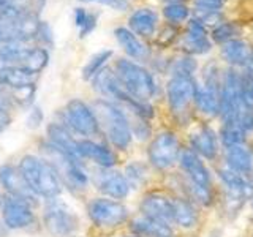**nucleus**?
Returning a JSON list of instances; mask_svg holds the SVG:
<instances>
[{
	"label": "nucleus",
	"mask_w": 253,
	"mask_h": 237,
	"mask_svg": "<svg viewBox=\"0 0 253 237\" xmlns=\"http://www.w3.org/2000/svg\"><path fill=\"white\" fill-rule=\"evenodd\" d=\"M37 41L42 43V47L44 46H51L54 43V35H52V29L47 22L42 21L40 22V27H38V34H37Z\"/></svg>",
	"instance_id": "obj_39"
},
{
	"label": "nucleus",
	"mask_w": 253,
	"mask_h": 237,
	"mask_svg": "<svg viewBox=\"0 0 253 237\" xmlns=\"http://www.w3.org/2000/svg\"><path fill=\"white\" fill-rule=\"evenodd\" d=\"M187 146L193 149L206 163L218 164L221 160V146L217 131L209 123H200L188 133Z\"/></svg>",
	"instance_id": "obj_13"
},
{
	"label": "nucleus",
	"mask_w": 253,
	"mask_h": 237,
	"mask_svg": "<svg viewBox=\"0 0 253 237\" xmlns=\"http://www.w3.org/2000/svg\"><path fill=\"white\" fill-rule=\"evenodd\" d=\"M35 205L30 202L19 199L10 195L3 196L2 201V221L8 229H27L32 225H35L37 215L34 212Z\"/></svg>",
	"instance_id": "obj_14"
},
{
	"label": "nucleus",
	"mask_w": 253,
	"mask_h": 237,
	"mask_svg": "<svg viewBox=\"0 0 253 237\" xmlns=\"http://www.w3.org/2000/svg\"><path fill=\"white\" fill-rule=\"evenodd\" d=\"M92 184L101 193V196L111 198V199L124 201L131 193V187L128 184V180H126L124 171H119L116 168L113 169L98 168L92 177Z\"/></svg>",
	"instance_id": "obj_16"
},
{
	"label": "nucleus",
	"mask_w": 253,
	"mask_h": 237,
	"mask_svg": "<svg viewBox=\"0 0 253 237\" xmlns=\"http://www.w3.org/2000/svg\"><path fill=\"white\" fill-rule=\"evenodd\" d=\"M78 149L83 160L92 161L97 168L113 169L121 161L117 150H114L109 144H105V142L95 139H79Z\"/></svg>",
	"instance_id": "obj_18"
},
{
	"label": "nucleus",
	"mask_w": 253,
	"mask_h": 237,
	"mask_svg": "<svg viewBox=\"0 0 253 237\" xmlns=\"http://www.w3.org/2000/svg\"><path fill=\"white\" fill-rule=\"evenodd\" d=\"M196 79L190 76H171L165 85L168 108L176 118H184L190 114L195 100Z\"/></svg>",
	"instance_id": "obj_11"
},
{
	"label": "nucleus",
	"mask_w": 253,
	"mask_h": 237,
	"mask_svg": "<svg viewBox=\"0 0 253 237\" xmlns=\"http://www.w3.org/2000/svg\"><path fill=\"white\" fill-rule=\"evenodd\" d=\"M182 146L184 144H182L177 131L162 130L155 133L146 149L147 163L152 168V171L160 174H169L172 169H177Z\"/></svg>",
	"instance_id": "obj_5"
},
{
	"label": "nucleus",
	"mask_w": 253,
	"mask_h": 237,
	"mask_svg": "<svg viewBox=\"0 0 253 237\" xmlns=\"http://www.w3.org/2000/svg\"><path fill=\"white\" fill-rule=\"evenodd\" d=\"M239 34H241V29H239V26H237V24H234V22H223V21H221L220 24H217V26L212 29L211 37H212V40L215 43L225 44V43L231 41V40L239 37Z\"/></svg>",
	"instance_id": "obj_35"
},
{
	"label": "nucleus",
	"mask_w": 253,
	"mask_h": 237,
	"mask_svg": "<svg viewBox=\"0 0 253 237\" xmlns=\"http://www.w3.org/2000/svg\"><path fill=\"white\" fill-rule=\"evenodd\" d=\"M40 150L43 154L42 157L49 161L54 166V169L57 171L63 187H67L71 193L85 192L87 187L90 185V177L87 174L83 161H79L76 158L70 157L68 154L62 152L60 149L51 144L49 141L42 142Z\"/></svg>",
	"instance_id": "obj_3"
},
{
	"label": "nucleus",
	"mask_w": 253,
	"mask_h": 237,
	"mask_svg": "<svg viewBox=\"0 0 253 237\" xmlns=\"http://www.w3.org/2000/svg\"><path fill=\"white\" fill-rule=\"evenodd\" d=\"M43 223L52 237H71L79 228V218L65 202L55 198L44 204Z\"/></svg>",
	"instance_id": "obj_10"
},
{
	"label": "nucleus",
	"mask_w": 253,
	"mask_h": 237,
	"mask_svg": "<svg viewBox=\"0 0 253 237\" xmlns=\"http://www.w3.org/2000/svg\"><path fill=\"white\" fill-rule=\"evenodd\" d=\"M38 73H32L30 70L16 65H0V85L10 87L11 90L22 87L35 85Z\"/></svg>",
	"instance_id": "obj_26"
},
{
	"label": "nucleus",
	"mask_w": 253,
	"mask_h": 237,
	"mask_svg": "<svg viewBox=\"0 0 253 237\" xmlns=\"http://www.w3.org/2000/svg\"><path fill=\"white\" fill-rule=\"evenodd\" d=\"M126 228L131 234L138 237H179V233L172 225L144 217L141 213H138L136 217H131Z\"/></svg>",
	"instance_id": "obj_20"
},
{
	"label": "nucleus",
	"mask_w": 253,
	"mask_h": 237,
	"mask_svg": "<svg viewBox=\"0 0 253 237\" xmlns=\"http://www.w3.org/2000/svg\"><path fill=\"white\" fill-rule=\"evenodd\" d=\"M113 54L114 52L111 49H103L97 54H93L83 68V79L84 81H92V79L106 67V63L111 57H113Z\"/></svg>",
	"instance_id": "obj_32"
},
{
	"label": "nucleus",
	"mask_w": 253,
	"mask_h": 237,
	"mask_svg": "<svg viewBox=\"0 0 253 237\" xmlns=\"http://www.w3.org/2000/svg\"><path fill=\"white\" fill-rule=\"evenodd\" d=\"M40 18L34 13H19L10 8L0 19V44L24 43L35 40L40 27Z\"/></svg>",
	"instance_id": "obj_8"
},
{
	"label": "nucleus",
	"mask_w": 253,
	"mask_h": 237,
	"mask_svg": "<svg viewBox=\"0 0 253 237\" xmlns=\"http://www.w3.org/2000/svg\"><path fill=\"white\" fill-rule=\"evenodd\" d=\"M177 171L184 174L192 182L198 185L215 188L213 187V174L203 158L198 155L193 149H190L187 144L182 146L177 161Z\"/></svg>",
	"instance_id": "obj_15"
},
{
	"label": "nucleus",
	"mask_w": 253,
	"mask_h": 237,
	"mask_svg": "<svg viewBox=\"0 0 253 237\" xmlns=\"http://www.w3.org/2000/svg\"><path fill=\"white\" fill-rule=\"evenodd\" d=\"M29 47L24 43H5L0 44V65L21 67L26 59Z\"/></svg>",
	"instance_id": "obj_30"
},
{
	"label": "nucleus",
	"mask_w": 253,
	"mask_h": 237,
	"mask_svg": "<svg viewBox=\"0 0 253 237\" xmlns=\"http://www.w3.org/2000/svg\"><path fill=\"white\" fill-rule=\"evenodd\" d=\"M11 8V2L10 0H0V19L3 18V16L6 14V11Z\"/></svg>",
	"instance_id": "obj_44"
},
{
	"label": "nucleus",
	"mask_w": 253,
	"mask_h": 237,
	"mask_svg": "<svg viewBox=\"0 0 253 237\" xmlns=\"http://www.w3.org/2000/svg\"><path fill=\"white\" fill-rule=\"evenodd\" d=\"M42 122H43V111L37 106L32 108L29 111V116H27V126L34 130V128H38Z\"/></svg>",
	"instance_id": "obj_40"
},
{
	"label": "nucleus",
	"mask_w": 253,
	"mask_h": 237,
	"mask_svg": "<svg viewBox=\"0 0 253 237\" xmlns=\"http://www.w3.org/2000/svg\"><path fill=\"white\" fill-rule=\"evenodd\" d=\"M46 136H47V141L54 144L57 149H60L62 152L68 154L70 157L76 158V160L85 163L81 155H79V149H78V141L73 133H71L65 125H62L60 122H52L47 125L46 128Z\"/></svg>",
	"instance_id": "obj_24"
},
{
	"label": "nucleus",
	"mask_w": 253,
	"mask_h": 237,
	"mask_svg": "<svg viewBox=\"0 0 253 237\" xmlns=\"http://www.w3.org/2000/svg\"><path fill=\"white\" fill-rule=\"evenodd\" d=\"M85 212L90 223L100 231L106 233L128 225L131 218L130 209L124 204V201L111 199L106 196L92 198L85 205Z\"/></svg>",
	"instance_id": "obj_6"
},
{
	"label": "nucleus",
	"mask_w": 253,
	"mask_h": 237,
	"mask_svg": "<svg viewBox=\"0 0 253 237\" xmlns=\"http://www.w3.org/2000/svg\"><path fill=\"white\" fill-rule=\"evenodd\" d=\"M2 201H3V198H2V195H0V207H2Z\"/></svg>",
	"instance_id": "obj_49"
},
{
	"label": "nucleus",
	"mask_w": 253,
	"mask_h": 237,
	"mask_svg": "<svg viewBox=\"0 0 253 237\" xmlns=\"http://www.w3.org/2000/svg\"><path fill=\"white\" fill-rule=\"evenodd\" d=\"M71 237H75V236H71Z\"/></svg>",
	"instance_id": "obj_51"
},
{
	"label": "nucleus",
	"mask_w": 253,
	"mask_h": 237,
	"mask_svg": "<svg viewBox=\"0 0 253 237\" xmlns=\"http://www.w3.org/2000/svg\"><path fill=\"white\" fill-rule=\"evenodd\" d=\"M13 105H14V101L11 98V95L8 92H5L2 87H0V113L10 114Z\"/></svg>",
	"instance_id": "obj_42"
},
{
	"label": "nucleus",
	"mask_w": 253,
	"mask_h": 237,
	"mask_svg": "<svg viewBox=\"0 0 253 237\" xmlns=\"http://www.w3.org/2000/svg\"><path fill=\"white\" fill-rule=\"evenodd\" d=\"M220 55L229 68H253V46L241 38H234L231 41L221 44Z\"/></svg>",
	"instance_id": "obj_21"
},
{
	"label": "nucleus",
	"mask_w": 253,
	"mask_h": 237,
	"mask_svg": "<svg viewBox=\"0 0 253 237\" xmlns=\"http://www.w3.org/2000/svg\"><path fill=\"white\" fill-rule=\"evenodd\" d=\"M79 2H84V3H92V2H97V0H79Z\"/></svg>",
	"instance_id": "obj_45"
},
{
	"label": "nucleus",
	"mask_w": 253,
	"mask_h": 237,
	"mask_svg": "<svg viewBox=\"0 0 253 237\" xmlns=\"http://www.w3.org/2000/svg\"><path fill=\"white\" fill-rule=\"evenodd\" d=\"M198 71V63L196 60L192 57V55H180L176 60L171 62L169 67V73L171 76H190L195 78V73Z\"/></svg>",
	"instance_id": "obj_34"
},
{
	"label": "nucleus",
	"mask_w": 253,
	"mask_h": 237,
	"mask_svg": "<svg viewBox=\"0 0 253 237\" xmlns=\"http://www.w3.org/2000/svg\"><path fill=\"white\" fill-rule=\"evenodd\" d=\"M184 51L187 55H204L212 49L206 26L200 19H190L187 24V34L184 37Z\"/></svg>",
	"instance_id": "obj_23"
},
{
	"label": "nucleus",
	"mask_w": 253,
	"mask_h": 237,
	"mask_svg": "<svg viewBox=\"0 0 253 237\" xmlns=\"http://www.w3.org/2000/svg\"><path fill=\"white\" fill-rule=\"evenodd\" d=\"M252 237H253V233H252Z\"/></svg>",
	"instance_id": "obj_50"
},
{
	"label": "nucleus",
	"mask_w": 253,
	"mask_h": 237,
	"mask_svg": "<svg viewBox=\"0 0 253 237\" xmlns=\"http://www.w3.org/2000/svg\"><path fill=\"white\" fill-rule=\"evenodd\" d=\"M221 71L215 63H208L203 71V81H196L195 87V109L206 118H215L220 113V89Z\"/></svg>",
	"instance_id": "obj_7"
},
{
	"label": "nucleus",
	"mask_w": 253,
	"mask_h": 237,
	"mask_svg": "<svg viewBox=\"0 0 253 237\" xmlns=\"http://www.w3.org/2000/svg\"><path fill=\"white\" fill-rule=\"evenodd\" d=\"M221 164L249 177L253 172V147L250 144L233 146L221 150Z\"/></svg>",
	"instance_id": "obj_22"
},
{
	"label": "nucleus",
	"mask_w": 253,
	"mask_h": 237,
	"mask_svg": "<svg viewBox=\"0 0 253 237\" xmlns=\"http://www.w3.org/2000/svg\"><path fill=\"white\" fill-rule=\"evenodd\" d=\"M122 237H138V236H134V234L128 233V234H125V236H122Z\"/></svg>",
	"instance_id": "obj_46"
},
{
	"label": "nucleus",
	"mask_w": 253,
	"mask_h": 237,
	"mask_svg": "<svg viewBox=\"0 0 253 237\" xmlns=\"http://www.w3.org/2000/svg\"><path fill=\"white\" fill-rule=\"evenodd\" d=\"M174 2H182V0H168V3H174Z\"/></svg>",
	"instance_id": "obj_48"
},
{
	"label": "nucleus",
	"mask_w": 253,
	"mask_h": 237,
	"mask_svg": "<svg viewBox=\"0 0 253 237\" xmlns=\"http://www.w3.org/2000/svg\"><path fill=\"white\" fill-rule=\"evenodd\" d=\"M114 35L117 43L125 51V54L134 62H146L149 59V47L141 41L138 35H134L130 29L126 27H117L114 30Z\"/></svg>",
	"instance_id": "obj_25"
},
{
	"label": "nucleus",
	"mask_w": 253,
	"mask_h": 237,
	"mask_svg": "<svg viewBox=\"0 0 253 237\" xmlns=\"http://www.w3.org/2000/svg\"><path fill=\"white\" fill-rule=\"evenodd\" d=\"M10 122H11L10 114L0 113V134H2V133L8 128V125H10Z\"/></svg>",
	"instance_id": "obj_43"
},
{
	"label": "nucleus",
	"mask_w": 253,
	"mask_h": 237,
	"mask_svg": "<svg viewBox=\"0 0 253 237\" xmlns=\"http://www.w3.org/2000/svg\"><path fill=\"white\" fill-rule=\"evenodd\" d=\"M174 213H172V226L177 233H195L203 223V210L195 205L187 198L172 193Z\"/></svg>",
	"instance_id": "obj_17"
},
{
	"label": "nucleus",
	"mask_w": 253,
	"mask_h": 237,
	"mask_svg": "<svg viewBox=\"0 0 253 237\" xmlns=\"http://www.w3.org/2000/svg\"><path fill=\"white\" fill-rule=\"evenodd\" d=\"M18 169L24 180L27 182V185L32 188V192L38 198L47 201L60 196L63 190L62 180L54 166L43 157L30 154L24 155L18 163Z\"/></svg>",
	"instance_id": "obj_2"
},
{
	"label": "nucleus",
	"mask_w": 253,
	"mask_h": 237,
	"mask_svg": "<svg viewBox=\"0 0 253 237\" xmlns=\"http://www.w3.org/2000/svg\"><path fill=\"white\" fill-rule=\"evenodd\" d=\"M92 109L108 144L117 152H126L133 144V133L124 108L109 100L98 98L92 103Z\"/></svg>",
	"instance_id": "obj_1"
},
{
	"label": "nucleus",
	"mask_w": 253,
	"mask_h": 237,
	"mask_svg": "<svg viewBox=\"0 0 253 237\" xmlns=\"http://www.w3.org/2000/svg\"><path fill=\"white\" fill-rule=\"evenodd\" d=\"M252 117H253V116H252Z\"/></svg>",
	"instance_id": "obj_52"
},
{
	"label": "nucleus",
	"mask_w": 253,
	"mask_h": 237,
	"mask_svg": "<svg viewBox=\"0 0 253 237\" xmlns=\"http://www.w3.org/2000/svg\"><path fill=\"white\" fill-rule=\"evenodd\" d=\"M97 14L95 13H89L85 8L78 6L75 8V26L79 30V37L84 38L87 35H90L92 32L97 27Z\"/></svg>",
	"instance_id": "obj_33"
},
{
	"label": "nucleus",
	"mask_w": 253,
	"mask_h": 237,
	"mask_svg": "<svg viewBox=\"0 0 253 237\" xmlns=\"http://www.w3.org/2000/svg\"><path fill=\"white\" fill-rule=\"evenodd\" d=\"M128 27L134 35L144 38L152 37L158 27V14L152 8H139L128 18Z\"/></svg>",
	"instance_id": "obj_27"
},
{
	"label": "nucleus",
	"mask_w": 253,
	"mask_h": 237,
	"mask_svg": "<svg viewBox=\"0 0 253 237\" xmlns=\"http://www.w3.org/2000/svg\"><path fill=\"white\" fill-rule=\"evenodd\" d=\"M47 62H49V54H47L46 47H29L26 59L22 62V68L30 70L32 73H42V71L46 68Z\"/></svg>",
	"instance_id": "obj_31"
},
{
	"label": "nucleus",
	"mask_w": 253,
	"mask_h": 237,
	"mask_svg": "<svg viewBox=\"0 0 253 237\" xmlns=\"http://www.w3.org/2000/svg\"><path fill=\"white\" fill-rule=\"evenodd\" d=\"M150 171H152V168L149 166V163L134 160L125 166L124 174H125L126 180H128L131 190H134V188L146 187V184L149 182V177H150Z\"/></svg>",
	"instance_id": "obj_29"
},
{
	"label": "nucleus",
	"mask_w": 253,
	"mask_h": 237,
	"mask_svg": "<svg viewBox=\"0 0 253 237\" xmlns=\"http://www.w3.org/2000/svg\"><path fill=\"white\" fill-rule=\"evenodd\" d=\"M35 85H29V87H22V89H14L10 92L11 98L14 101V105H19L22 108H29L34 103L35 97Z\"/></svg>",
	"instance_id": "obj_37"
},
{
	"label": "nucleus",
	"mask_w": 253,
	"mask_h": 237,
	"mask_svg": "<svg viewBox=\"0 0 253 237\" xmlns=\"http://www.w3.org/2000/svg\"><path fill=\"white\" fill-rule=\"evenodd\" d=\"M221 150L233 147V146H241V144H249V133L245 131L237 122H229V123H221L217 131Z\"/></svg>",
	"instance_id": "obj_28"
},
{
	"label": "nucleus",
	"mask_w": 253,
	"mask_h": 237,
	"mask_svg": "<svg viewBox=\"0 0 253 237\" xmlns=\"http://www.w3.org/2000/svg\"><path fill=\"white\" fill-rule=\"evenodd\" d=\"M62 125L73 133L83 136V139H93L95 136H100V125L97 120L92 106L84 103L79 98H73L67 103L65 111H63Z\"/></svg>",
	"instance_id": "obj_9"
},
{
	"label": "nucleus",
	"mask_w": 253,
	"mask_h": 237,
	"mask_svg": "<svg viewBox=\"0 0 253 237\" xmlns=\"http://www.w3.org/2000/svg\"><path fill=\"white\" fill-rule=\"evenodd\" d=\"M114 71L122 82L124 89L133 98L142 103H150L158 92V85L155 82L154 75L147 68L139 65L138 62L130 59H117L114 63Z\"/></svg>",
	"instance_id": "obj_4"
},
{
	"label": "nucleus",
	"mask_w": 253,
	"mask_h": 237,
	"mask_svg": "<svg viewBox=\"0 0 253 237\" xmlns=\"http://www.w3.org/2000/svg\"><path fill=\"white\" fill-rule=\"evenodd\" d=\"M252 147H253V146H252Z\"/></svg>",
	"instance_id": "obj_53"
},
{
	"label": "nucleus",
	"mask_w": 253,
	"mask_h": 237,
	"mask_svg": "<svg viewBox=\"0 0 253 237\" xmlns=\"http://www.w3.org/2000/svg\"><path fill=\"white\" fill-rule=\"evenodd\" d=\"M250 209H252V213H253V198L250 199Z\"/></svg>",
	"instance_id": "obj_47"
},
{
	"label": "nucleus",
	"mask_w": 253,
	"mask_h": 237,
	"mask_svg": "<svg viewBox=\"0 0 253 237\" xmlns=\"http://www.w3.org/2000/svg\"><path fill=\"white\" fill-rule=\"evenodd\" d=\"M0 185L3 187L6 195L19 198V199L30 202L32 205H38L40 198L32 192V188L27 185V182L24 180L18 166H13V164L0 166Z\"/></svg>",
	"instance_id": "obj_19"
},
{
	"label": "nucleus",
	"mask_w": 253,
	"mask_h": 237,
	"mask_svg": "<svg viewBox=\"0 0 253 237\" xmlns=\"http://www.w3.org/2000/svg\"><path fill=\"white\" fill-rule=\"evenodd\" d=\"M196 13H215L225 5V0H195Z\"/></svg>",
	"instance_id": "obj_38"
},
{
	"label": "nucleus",
	"mask_w": 253,
	"mask_h": 237,
	"mask_svg": "<svg viewBox=\"0 0 253 237\" xmlns=\"http://www.w3.org/2000/svg\"><path fill=\"white\" fill-rule=\"evenodd\" d=\"M163 16L172 24H180L190 18V10L185 3L174 2V3H168L163 8Z\"/></svg>",
	"instance_id": "obj_36"
},
{
	"label": "nucleus",
	"mask_w": 253,
	"mask_h": 237,
	"mask_svg": "<svg viewBox=\"0 0 253 237\" xmlns=\"http://www.w3.org/2000/svg\"><path fill=\"white\" fill-rule=\"evenodd\" d=\"M138 209L141 215L172 225L174 202H172V193L168 188L146 190L144 195L139 199Z\"/></svg>",
	"instance_id": "obj_12"
},
{
	"label": "nucleus",
	"mask_w": 253,
	"mask_h": 237,
	"mask_svg": "<svg viewBox=\"0 0 253 237\" xmlns=\"http://www.w3.org/2000/svg\"><path fill=\"white\" fill-rule=\"evenodd\" d=\"M97 3L109 6L116 11H126L130 8L128 0H97Z\"/></svg>",
	"instance_id": "obj_41"
}]
</instances>
